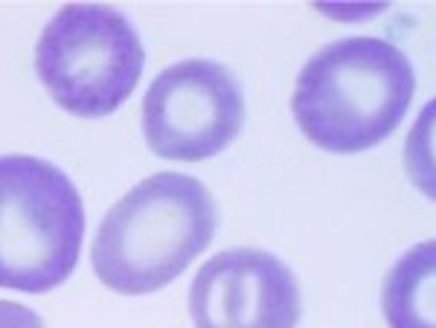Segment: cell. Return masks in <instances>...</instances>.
Masks as SVG:
<instances>
[{
  "mask_svg": "<svg viewBox=\"0 0 436 328\" xmlns=\"http://www.w3.org/2000/svg\"><path fill=\"white\" fill-rule=\"evenodd\" d=\"M189 317L195 328H297L300 282L279 256L230 247L198 267L189 285Z\"/></svg>",
  "mask_w": 436,
  "mask_h": 328,
  "instance_id": "cell-6",
  "label": "cell"
},
{
  "mask_svg": "<svg viewBox=\"0 0 436 328\" xmlns=\"http://www.w3.org/2000/svg\"><path fill=\"white\" fill-rule=\"evenodd\" d=\"M0 328H44V323L32 308L0 299Z\"/></svg>",
  "mask_w": 436,
  "mask_h": 328,
  "instance_id": "cell-9",
  "label": "cell"
},
{
  "mask_svg": "<svg viewBox=\"0 0 436 328\" xmlns=\"http://www.w3.org/2000/svg\"><path fill=\"white\" fill-rule=\"evenodd\" d=\"M145 64L137 26L105 3H67L35 44V73L73 116L102 119L134 93Z\"/></svg>",
  "mask_w": 436,
  "mask_h": 328,
  "instance_id": "cell-4",
  "label": "cell"
},
{
  "mask_svg": "<svg viewBox=\"0 0 436 328\" xmlns=\"http://www.w3.org/2000/svg\"><path fill=\"white\" fill-rule=\"evenodd\" d=\"M387 328H436V238L404 250L381 285Z\"/></svg>",
  "mask_w": 436,
  "mask_h": 328,
  "instance_id": "cell-7",
  "label": "cell"
},
{
  "mask_svg": "<svg viewBox=\"0 0 436 328\" xmlns=\"http://www.w3.org/2000/svg\"><path fill=\"white\" fill-rule=\"evenodd\" d=\"M84 203L49 160L0 154V288L47 294L64 285L81 253Z\"/></svg>",
  "mask_w": 436,
  "mask_h": 328,
  "instance_id": "cell-3",
  "label": "cell"
},
{
  "mask_svg": "<svg viewBox=\"0 0 436 328\" xmlns=\"http://www.w3.org/2000/svg\"><path fill=\"white\" fill-rule=\"evenodd\" d=\"M244 119L247 105L239 78L212 58L169 64L143 96V137L163 160H210L236 142Z\"/></svg>",
  "mask_w": 436,
  "mask_h": 328,
  "instance_id": "cell-5",
  "label": "cell"
},
{
  "mask_svg": "<svg viewBox=\"0 0 436 328\" xmlns=\"http://www.w3.org/2000/svg\"><path fill=\"white\" fill-rule=\"evenodd\" d=\"M413 96L416 70L402 47L349 35L308 55L294 81L291 116L320 151L361 154L390 140Z\"/></svg>",
  "mask_w": 436,
  "mask_h": 328,
  "instance_id": "cell-1",
  "label": "cell"
},
{
  "mask_svg": "<svg viewBox=\"0 0 436 328\" xmlns=\"http://www.w3.org/2000/svg\"><path fill=\"white\" fill-rule=\"evenodd\" d=\"M404 172L413 189L436 203V96L422 105L404 137Z\"/></svg>",
  "mask_w": 436,
  "mask_h": 328,
  "instance_id": "cell-8",
  "label": "cell"
},
{
  "mask_svg": "<svg viewBox=\"0 0 436 328\" xmlns=\"http://www.w3.org/2000/svg\"><path fill=\"white\" fill-rule=\"evenodd\" d=\"M215 227V201L198 177L157 172L105 212L90 244L93 273L116 294H154L210 247Z\"/></svg>",
  "mask_w": 436,
  "mask_h": 328,
  "instance_id": "cell-2",
  "label": "cell"
}]
</instances>
